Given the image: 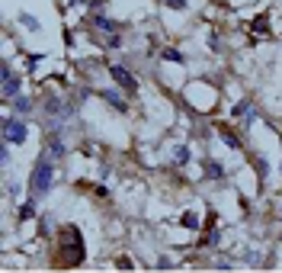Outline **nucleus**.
Masks as SVG:
<instances>
[{
  "label": "nucleus",
  "mask_w": 282,
  "mask_h": 273,
  "mask_svg": "<svg viewBox=\"0 0 282 273\" xmlns=\"http://www.w3.org/2000/svg\"><path fill=\"white\" fill-rule=\"evenodd\" d=\"M109 74L115 78V84H119V87H125V94H135V90H138V80L132 78L122 64H113V68H109Z\"/></svg>",
  "instance_id": "nucleus-4"
},
{
  "label": "nucleus",
  "mask_w": 282,
  "mask_h": 273,
  "mask_svg": "<svg viewBox=\"0 0 282 273\" xmlns=\"http://www.w3.org/2000/svg\"><path fill=\"white\" fill-rule=\"evenodd\" d=\"M164 3H167L170 10H183L186 7V0H164Z\"/></svg>",
  "instance_id": "nucleus-18"
},
{
  "label": "nucleus",
  "mask_w": 282,
  "mask_h": 273,
  "mask_svg": "<svg viewBox=\"0 0 282 273\" xmlns=\"http://www.w3.org/2000/svg\"><path fill=\"white\" fill-rule=\"evenodd\" d=\"M26 135H29V129H26L23 119H3V138H7V145H23Z\"/></svg>",
  "instance_id": "nucleus-3"
},
{
  "label": "nucleus",
  "mask_w": 282,
  "mask_h": 273,
  "mask_svg": "<svg viewBox=\"0 0 282 273\" xmlns=\"http://www.w3.org/2000/svg\"><path fill=\"white\" fill-rule=\"evenodd\" d=\"M52 180H55V171H52V161L48 157H42V161L36 164V171H32V193L42 196L52 190Z\"/></svg>",
  "instance_id": "nucleus-2"
},
{
  "label": "nucleus",
  "mask_w": 282,
  "mask_h": 273,
  "mask_svg": "<svg viewBox=\"0 0 282 273\" xmlns=\"http://www.w3.org/2000/svg\"><path fill=\"white\" fill-rule=\"evenodd\" d=\"M93 23H96L99 29H106V32H115V23H113V20H106V16H96Z\"/></svg>",
  "instance_id": "nucleus-14"
},
{
  "label": "nucleus",
  "mask_w": 282,
  "mask_h": 273,
  "mask_svg": "<svg viewBox=\"0 0 282 273\" xmlns=\"http://www.w3.org/2000/svg\"><path fill=\"white\" fill-rule=\"evenodd\" d=\"M173 161H176V164H186V161H189V148H186V145L173 148Z\"/></svg>",
  "instance_id": "nucleus-12"
},
{
  "label": "nucleus",
  "mask_w": 282,
  "mask_h": 273,
  "mask_svg": "<svg viewBox=\"0 0 282 273\" xmlns=\"http://www.w3.org/2000/svg\"><path fill=\"white\" fill-rule=\"evenodd\" d=\"M164 58H167V61H176V64L183 61V55H180V52H173V48H167V52H164Z\"/></svg>",
  "instance_id": "nucleus-16"
},
{
  "label": "nucleus",
  "mask_w": 282,
  "mask_h": 273,
  "mask_svg": "<svg viewBox=\"0 0 282 273\" xmlns=\"http://www.w3.org/2000/svg\"><path fill=\"white\" fill-rule=\"evenodd\" d=\"M206 174H208L212 180H221V177H225V171H221V164H215V161H206Z\"/></svg>",
  "instance_id": "nucleus-9"
},
{
  "label": "nucleus",
  "mask_w": 282,
  "mask_h": 273,
  "mask_svg": "<svg viewBox=\"0 0 282 273\" xmlns=\"http://www.w3.org/2000/svg\"><path fill=\"white\" fill-rule=\"evenodd\" d=\"M180 225H183V228H199V218H196V212H183Z\"/></svg>",
  "instance_id": "nucleus-11"
},
{
  "label": "nucleus",
  "mask_w": 282,
  "mask_h": 273,
  "mask_svg": "<svg viewBox=\"0 0 282 273\" xmlns=\"http://www.w3.org/2000/svg\"><path fill=\"white\" fill-rule=\"evenodd\" d=\"M52 155H55V157L64 155V145H61V138H58V135H52Z\"/></svg>",
  "instance_id": "nucleus-15"
},
{
  "label": "nucleus",
  "mask_w": 282,
  "mask_h": 273,
  "mask_svg": "<svg viewBox=\"0 0 282 273\" xmlns=\"http://www.w3.org/2000/svg\"><path fill=\"white\" fill-rule=\"evenodd\" d=\"M250 29H253V32H260V36H266V32H269V16H257Z\"/></svg>",
  "instance_id": "nucleus-8"
},
{
  "label": "nucleus",
  "mask_w": 282,
  "mask_h": 273,
  "mask_svg": "<svg viewBox=\"0 0 282 273\" xmlns=\"http://www.w3.org/2000/svg\"><path fill=\"white\" fill-rule=\"evenodd\" d=\"M19 23H23V26H26V29H32V32H38V20H36V16H29V13H23V16H19Z\"/></svg>",
  "instance_id": "nucleus-13"
},
{
  "label": "nucleus",
  "mask_w": 282,
  "mask_h": 273,
  "mask_svg": "<svg viewBox=\"0 0 282 273\" xmlns=\"http://www.w3.org/2000/svg\"><path fill=\"white\" fill-rule=\"evenodd\" d=\"M58 248L68 254L64 264H80V260H84V234L77 232L74 225L61 228V244H58Z\"/></svg>",
  "instance_id": "nucleus-1"
},
{
  "label": "nucleus",
  "mask_w": 282,
  "mask_h": 273,
  "mask_svg": "<svg viewBox=\"0 0 282 273\" xmlns=\"http://www.w3.org/2000/svg\"><path fill=\"white\" fill-rule=\"evenodd\" d=\"M0 78H3V97H16V94H19V78L13 74L10 64H3V74H0Z\"/></svg>",
  "instance_id": "nucleus-5"
},
{
  "label": "nucleus",
  "mask_w": 282,
  "mask_h": 273,
  "mask_svg": "<svg viewBox=\"0 0 282 273\" xmlns=\"http://www.w3.org/2000/svg\"><path fill=\"white\" fill-rule=\"evenodd\" d=\"M99 97H103L106 103H113L115 109H122V113H125V100H122L119 94H115V90H99Z\"/></svg>",
  "instance_id": "nucleus-7"
},
{
  "label": "nucleus",
  "mask_w": 282,
  "mask_h": 273,
  "mask_svg": "<svg viewBox=\"0 0 282 273\" xmlns=\"http://www.w3.org/2000/svg\"><path fill=\"white\" fill-rule=\"evenodd\" d=\"M13 106H16V113H29L32 100H26V97H13Z\"/></svg>",
  "instance_id": "nucleus-10"
},
{
  "label": "nucleus",
  "mask_w": 282,
  "mask_h": 273,
  "mask_svg": "<svg viewBox=\"0 0 282 273\" xmlns=\"http://www.w3.org/2000/svg\"><path fill=\"white\" fill-rule=\"evenodd\" d=\"M218 135H221V141H225V145H228L231 151H237V148H241V141H237V135L231 132L228 125H218Z\"/></svg>",
  "instance_id": "nucleus-6"
},
{
  "label": "nucleus",
  "mask_w": 282,
  "mask_h": 273,
  "mask_svg": "<svg viewBox=\"0 0 282 273\" xmlns=\"http://www.w3.org/2000/svg\"><path fill=\"white\" fill-rule=\"evenodd\" d=\"M32 212H36V209H32V203L19 206V218H32Z\"/></svg>",
  "instance_id": "nucleus-17"
}]
</instances>
